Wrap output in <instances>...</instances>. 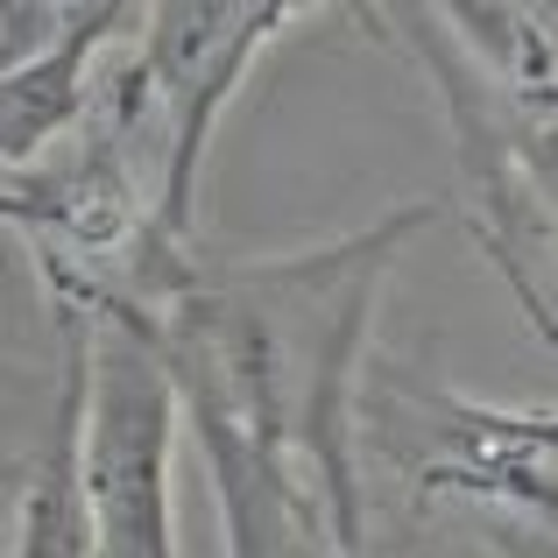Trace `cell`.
<instances>
[{
  "instance_id": "6da1fadb",
  "label": "cell",
  "mask_w": 558,
  "mask_h": 558,
  "mask_svg": "<svg viewBox=\"0 0 558 558\" xmlns=\"http://www.w3.org/2000/svg\"><path fill=\"white\" fill-rule=\"evenodd\" d=\"M85 466V517H93L99 558H178L170 551V375L135 326L113 332L99 354L93 396V446Z\"/></svg>"
},
{
  "instance_id": "7a4b0ae2",
  "label": "cell",
  "mask_w": 558,
  "mask_h": 558,
  "mask_svg": "<svg viewBox=\"0 0 558 558\" xmlns=\"http://www.w3.org/2000/svg\"><path fill=\"white\" fill-rule=\"evenodd\" d=\"M85 361L71 354L64 396H57V432L43 446V466L28 481V509H22V558H93V517H85Z\"/></svg>"
}]
</instances>
